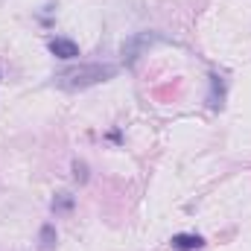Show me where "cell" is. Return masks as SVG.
<instances>
[{
    "label": "cell",
    "mask_w": 251,
    "mask_h": 251,
    "mask_svg": "<svg viewBox=\"0 0 251 251\" xmlns=\"http://www.w3.org/2000/svg\"><path fill=\"white\" fill-rule=\"evenodd\" d=\"M114 76H117V64L88 62V64H79V67L62 70L53 82H56V88H64V91H85V88L100 85V82H108Z\"/></svg>",
    "instance_id": "6da1fadb"
},
{
    "label": "cell",
    "mask_w": 251,
    "mask_h": 251,
    "mask_svg": "<svg viewBox=\"0 0 251 251\" xmlns=\"http://www.w3.org/2000/svg\"><path fill=\"white\" fill-rule=\"evenodd\" d=\"M152 41H161L158 35H149V32H140V35H131L128 41L123 44V56H126V62L131 64L140 53H143V47H149Z\"/></svg>",
    "instance_id": "7a4b0ae2"
},
{
    "label": "cell",
    "mask_w": 251,
    "mask_h": 251,
    "mask_svg": "<svg viewBox=\"0 0 251 251\" xmlns=\"http://www.w3.org/2000/svg\"><path fill=\"white\" fill-rule=\"evenodd\" d=\"M50 53L56 59H62V62H73V59H79V44L70 41V38H53L50 41Z\"/></svg>",
    "instance_id": "3957f363"
},
{
    "label": "cell",
    "mask_w": 251,
    "mask_h": 251,
    "mask_svg": "<svg viewBox=\"0 0 251 251\" xmlns=\"http://www.w3.org/2000/svg\"><path fill=\"white\" fill-rule=\"evenodd\" d=\"M170 246L176 251H199L204 246V240H201L199 234H176V237L170 240Z\"/></svg>",
    "instance_id": "277c9868"
},
{
    "label": "cell",
    "mask_w": 251,
    "mask_h": 251,
    "mask_svg": "<svg viewBox=\"0 0 251 251\" xmlns=\"http://www.w3.org/2000/svg\"><path fill=\"white\" fill-rule=\"evenodd\" d=\"M38 246H41V251H50L53 246H56V225H53V222H44V225H41Z\"/></svg>",
    "instance_id": "5b68a950"
},
{
    "label": "cell",
    "mask_w": 251,
    "mask_h": 251,
    "mask_svg": "<svg viewBox=\"0 0 251 251\" xmlns=\"http://www.w3.org/2000/svg\"><path fill=\"white\" fill-rule=\"evenodd\" d=\"M70 207H73V196L70 193H59L53 199V213H67Z\"/></svg>",
    "instance_id": "8992f818"
},
{
    "label": "cell",
    "mask_w": 251,
    "mask_h": 251,
    "mask_svg": "<svg viewBox=\"0 0 251 251\" xmlns=\"http://www.w3.org/2000/svg\"><path fill=\"white\" fill-rule=\"evenodd\" d=\"M73 176H76V181H88V167L82 161H76L73 164Z\"/></svg>",
    "instance_id": "52a82bcc"
}]
</instances>
